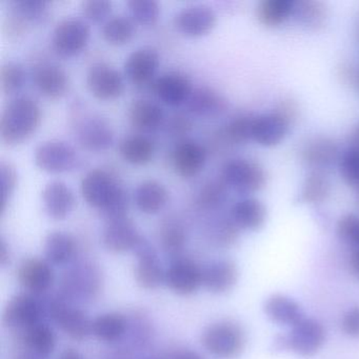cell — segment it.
<instances>
[{
	"instance_id": "20",
	"label": "cell",
	"mask_w": 359,
	"mask_h": 359,
	"mask_svg": "<svg viewBox=\"0 0 359 359\" xmlns=\"http://www.w3.org/2000/svg\"><path fill=\"white\" fill-rule=\"evenodd\" d=\"M77 140L83 148L94 152H102L114 142L112 129L100 117H87L77 126Z\"/></svg>"
},
{
	"instance_id": "40",
	"label": "cell",
	"mask_w": 359,
	"mask_h": 359,
	"mask_svg": "<svg viewBox=\"0 0 359 359\" xmlns=\"http://www.w3.org/2000/svg\"><path fill=\"white\" fill-rule=\"evenodd\" d=\"M14 16L24 22H39L47 15L49 4L43 0H14L11 3Z\"/></svg>"
},
{
	"instance_id": "10",
	"label": "cell",
	"mask_w": 359,
	"mask_h": 359,
	"mask_svg": "<svg viewBox=\"0 0 359 359\" xmlns=\"http://www.w3.org/2000/svg\"><path fill=\"white\" fill-rule=\"evenodd\" d=\"M165 283L178 295H192L203 285V268L190 258H174L165 270Z\"/></svg>"
},
{
	"instance_id": "38",
	"label": "cell",
	"mask_w": 359,
	"mask_h": 359,
	"mask_svg": "<svg viewBox=\"0 0 359 359\" xmlns=\"http://www.w3.org/2000/svg\"><path fill=\"white\" fill-rule=\"evenodd\" d=\"M293 16L306 28L317 29L325 24L327 10L318 1H295Z\"/></svg>"
},
{
	"instance_id": "1",
	"label": "cell",
	"mask_w": 359,
	"mask_h": 359,
	"mask_svg": "<svg viewBox=\"0 0 359 359\" xmlns=\"http://www.w3.org/2000/svg\"><path fill=\"white\" fill-rule=\"evenodd\" d=\"M39 104L28 96L14 98L4 109L0 118L1 140L9 146L28 140L41 123Z\"/></svg>"
},
{
	"instance_id": "56",
	"label": "cell",
	"mask_w": 359,
	"mask_h": 359,
	"mask_svg": "<svg viewBox=\"0 0 359 359\" xmlns=\"http://www.w3.org/2000/svg\"><path fill=\"white\" fill-rule=\"evenodd\" d=\"M351 264H352L353 272L359 279V248H357L356 251L353 253Z\"/></svg>"
},
{
	"instance_id": "27",
	"label": "cell",
	"mask_w": 359,
	"mask_h": 359,
	"mask_svg": "<svg viewBox=\"0 0 359 359\" xmlns=\"http://www.w3.org/2000/svg\"><path fill=\"white\" fill-rule=\"evenodd\" d=\"M131 125L140 131L152 132L163 125L165 113L156 102L148 100H137L129 108Z\"/></svg>"
},
{
	"instance_id": "25",
	"label": "cell",
	"mask_w": 359,
	"mask_h": 359,
	"mask_svg": "<svg viewBox=\"0 0 359 359\" xmlns=\"http://www.w3.org/2000/svg\"><path fill=\"white\" fill-rule=\"evenodd\" d=\"M33 81L37 90L51 100L62 97L69 87L68 75L56 65L43 64L39 66L35 70Z\"/></svg>"
},
{
	"instance_id": "26",
	"label": "cell",
	"mask_w": 359,
	"mask_h": 359,
	"mask_svg": "<svg viewBox=\"0 0 359 359\" xmlns=\"http://www.w3.org/2000/svg\"><path fill=\"white\" fill-rule=\"evenodd\" d=\"M264 203L256 198H243L237 201L231 210V218L235 226L241 230L257 231L266 222Z\"/></svg>"
},
{
	"instance_id": "46",
	"label": "cell",
	"mask_w": 359,
	"mask_h": 359,
	"mask_svg": "<svg viewBox=\"0 0 359 359\" xmlns=\"http://www.w3.org/2000/svg\"><path fill=\"white\" fill-rule=\"evenodd\" d=\"M0 180H1V213L7 209L8 203L18 186V173L11 163L3 161L0 165Z\"/></svg>"
},
{
	"instance_id": "50",
	"label": "cell",
	"mask_w": 359,
	"mask_h": 359,
	"mask_svg": "<svg viewBox=\"0 0 359 359\" xmlns=\"http://www.w3.org/2000/svg\"><path fill=\"white\" fill-rule=\"evenodd\" d=\"M341 330L351 338H359V306L348 309L341 318Z\"/></svg>"
},
{
	"instance_id": "29",
	"label": "cell",
	"mask_w": 359,
	"mask_h": 359,
	"mask_svg": "<svg viewBox=\"0 0 359 359\" xmlns=\"http://www.w3.org/2000/svg\"><path fill=\"white\" fill-rule=\"evenodd\" d=\"M186 106L189 112L196 116L212 117L224 112L226 100L211 88L199 87L193 89Z\"/></svg>"
},
{
	"instance_id": "6",
	"label": "cell",
	"mask_w": 359,
	"mask_h": 359,
	"mask_svg": "<svg viewBox=\"0 0 359 359\" xmlns=\"http://www.w3.org/2000/svg\"><path fill=\"white\" fill-rule=\"evenodd\" d=\"M90 39V28L81 18H65L58 22L52 36V48L62 57H73L81 53Z\"/></svg>"
},
{
	"instance_id": "23",
	"label": "cell",
	"mask_w": 359,
	"mask_h": 359,
	"mask_svg": "<svg viewBox=\"0 0 359 359\" xmlns=\"http://www.w3.org/2000/svg\"><path fill=\"white\" fill-rule=\"evenodd\" d=\"M238 269L228 259L216 260L203 268V287L213 294H224L235 287Z\"/></svg>"
},
{
	"instance_id": "44",
	"label": "cell",
	"mask_w": 359,
	"mask_h": 359,
	"mask_svg": "<svg viewBox=\"0 0 359 359\" xmlns=\"http://www.w3.org/2000/svg\"><path fill=\"white\" fill-rule=\"evenodd\" d=\"M226 196V184L224 182H209L201 188L198 203L205 209H214L224 203Z\"/></svg>"
},
{
	"instance_id": "30",
	"label": "cell",
	"mask_w": 359,
	"mask_h": 359,
	"mask_svg": "<svg viewBox=\"0 0 359 359\" xmlns=\"http://www.w3.org/2000/svg\"><path fill=\"white\" fill-rule=\"evenodd\" d=\"M169 194L167 189L155 180H146L138 184L134 192V201L144 214H156L167 205Z\"/></svg>"
},
{
	"instance_id": "12",
	"label": "cell",
	"mask_w": 359,
	"mask_h": 359,
	"mask_svg": "<svg viewBox=\"0 0 359 359\" xmlns=\"http://www.w3.org/2000/svg\"><path fill=\"white\" fill-rule=\"evenodd\" d=\"M35 163L48 173H64L70 171L77 163L74 149L60 140H50L37 147L34 154Z\"/></svg>"
},
{
	"instance_id": "17",
	"label": "cell",
	"mask_w": 359,
	"mask_h": 359,
	"mask_svg": "<svg viewBox=\"0 0 359 359\" xmlns=\"http://www.w3.org/2000/svg\"><path fill=\"white\" fill-rule=\"evenodd\" d=\"M217 18L212 8L205 5L189 6L184 8L175 18V26L182 34L201 37L211 32Z\"/></svg>"
},
{
	"instance_id": "52",
	"label": "cell",
	"mask_w": 359,
	"mask_h": 359,
	"mask_svg": "<svg viewBox=\"0 0 359 359\" xmlns=\"http://www.w3.org/2000/svg\"><path fill=\"white\" fill-rule=\"evenodd\" d=\"M171 359H205L201 356L199 353L195 352L193 350H188V348H184V350H178L172 354Z\"/></svg>"
},
{
	"instance_id": "14",
	"label": "cell",
	"mask_w": 359,
	"mask_h": 359,
	"mask_svg": "<svg viewBox=\"0 0 359 359\" xmlns=\"http://www.w3.org/2000/svg\"><path fill=\"white\" fill-rule=\"evenodd\" d=\"M87 86L93 96L100 100L119 97L125 90V81L121 73L107 64L93 65L87 74Z\"/></svg>"
},
{
	"instance_id": "21",
	"label": "cell",
	"mask_w": 359,
	"mask_h": 359,
	"mask_svg": "<svg viewBox=\"0 0 359 359\" xmlns=\"http://www.w3.org/2000/svg\"><path fill=\"white\" fill-rule=\"evenodd\" d=\"M159 54L153 48H140L126 60L125 72L135 85H147L152 81L159 67Z\"/></svg>"
},
{
	"instance_id": "51",
	"label": "cell",
	"mask_w": 359,
	"mask_h": 359,
	"mask_svg": "<svg viewBox=\"0 0 359 359\" xmlns=\"http://www.w3.org/2000/svg\"><path fill=\"white\" fill-rule=\"evenodd\" d=\"M191 123L186 117L184 116H175L172 119L171 125H170V129L173 132L174 134H182L184 132H188L190 129Z\"/></svg>"
},
{
	"instance_id": "34",
	"label": "cell",
	"mask_w": 359,
	"mask_h": 359,
	"mask_svg": "<svg viewBox=\"0 0 359 359\" xmlns=\"http://www.w3.org/2000/svg\"><path fill=\"white\" fill-rule=\"evenodd\" d=\"M119 154L127 163L133 165H144L154 156V144L144 136H129L119 144Z\"/></svg>"
},
{
	"instance_id": "48",
	"label": "cell",
	"mask_w": 359,
	"mask_h": 359,
	"mask_svg": "<svg viewBox=\"0 0 359 359\" xmlns=\"http://www.w3.org/2000/svg\"><path fill=\"white\" fill-rule=\"evenodd\" d=\"M112 11V3L108 0H88L81 4V13L90 22H100Z\"/></svg>"
},
{
	"instance_id": "35",
	"label": "cell",
	"mask_w": 359,
	"mask_h": 359,
	"mask_svg": "<svg viewBox=\"0 0 359 359\" xmlns=\"http://www.w3.org/2000/svg\"><path fill=\"white\" fill-rule=\"evenodd\" d=\"M337 146L327 138H315L304 147L302 156L309 165H312L317 171L321 168L327 167L337 158Z\"/></svg>"
},
{
	"instance_id": "11",
	"label": "cell",
	"mask_w": 359,
	"mask_h": 359,
	"mask_svg": "<svg viewBox=\"0 0 359 359\" xmlns=\"http://www.w3.org/2000/svg\"><path fill=\"white\" fill-rule=\"evenodd\" d=\"M283 107V111L268 113L254 117L252 121L251 140L259 146L271 148L280 144L290 128V115Z\"/></svg>"
},
{
	"instance_id": "33",
	"label": "cell",
	"mask_w": 359,
	"mask_h": 359,
	"mask_svg": "<svg viewBox=\"0 0 359 359\" xmlns=\"http://www.w3.org/2000/svg\"><path fill=\"white\" fill-rule=\"evenodd\" d=\"M293 0H264L257 7V18L266 28H276L294 15Z\"/></svg>"
},
{
	"instance_id": "19",
	"label": "cell",
	"mask_w": 359,
	"mask_h": 359,
	"mask_svg": "<svg viewBox=\"0 0 359 359\" xmlns=\"http://www.w3.org/2000/svg\"><path fill=\"white\" fill-rule=\"evenodd\" d=\"M153 89L163 104L177 107L186 104L192 93L193 86L186 75L180 72H169L156 79Z\"/></svg>"
},
{
	"instance_id": "57",
	"label": "cell",
	"mask_w": 359,
	"mask_h": 359,
	"mask_svg": "<svg viewBox=\"0 0 359 359\" xmlns=\"http://www.w3.org/2000/svg\"><path fill=\"white\" fill-rule=\"evenodd\" d=\"M357 138H358L359 140V127L358 129H357Z\"/></svg>"
},
{
	"instance_id": "54",
	"label": "cell",
	"mask_w": 359,
	"mask_h": 359,
	"mask_svg": "<svg viewBox=\"0 0 359 359\" xmlns=\"http://www.w3.org/2000/svg\"><path fill=\"white\" fill-rule=\"evenodd\" d=\"M13 359H46L43 357L39 356L34 353L30 352L27 348H22L18 350L13 356Z\"/></svg>"
},
{
	"instance_id": "16",
	"label": "cell",
	"mask_w": 359,
	"mask_h": 359,
	"mask_svg": "<svg viewBox=\"0 0 359 359\" xmlns=\"http://www.w3.org/2000/svg\"><path fill=\"white\" fill-rule=\"evenodd\" d=\"M140 238L142 235L128 217L108 220L102 235L104 247L112 253L133 251Z\"/></svg>"
},
{
	"instance_id": "8",
	"label": "cell",
	"mask_w": 359,
	"mask_h": 359,
	"mask_svg": "<svg viewBox=\"0 0 359 359\" xmlns=\"http://www.w3.org/2000/svg\"><path fill=\"white\" fill-rule=\"evenodd\" d=\"M133 252L137 259L134 271L137 285L148 291L158 289L165 283V270L155 248L142 236Z\"/></svg>"
},
{
	"instance_id": "3",
	"label": "cell",
	"mask_w": 359,
	"mask_h": 359,
	"mask_svg": "<svg viewBox=\"0 0 359 359\" xmlns=\"http://www.w3.org/2000/svg\"><path fill=\"white\" fill-rule=\"evenodd\" d=\"M46 311L50 319L71 339L83 341L92 334L91 319L83 310L72 306L64 297L52 299Z\"/></svg>"
},
{
	"instance_id": "45",
	"label": "cell",
	"mask_w": 359,
	"mask_h": 359,
	"mask_svg": "<svg viewBox=\"0 0 359 359\" xmlns=\"http://www.w3.org/2000/svg\"><path fill=\"white\" fill-rule=\"evenodd\" d=\"M336 232L346 245L359 248V216L348 214L338 220Z\"/></svg>"
},
{
	"instance_id": "18",
	"label": "cell",
	"mask_w": 359,
	"mask_h": 359,
	"mask_svg": "<svg viewBox=\"0 0 359 359\" xmlns=\"http://www.w3.org/2000/svg\"><path fill=\"white\" fill-rule=\"evenodd\" d=\"M205 149L194 140H182L172 153V165L176 173L182 177L197 175L205 167Z\"/></svg>"
},
{
	"instance_id": "15",
	"label": "cell",
	"mask_w": 359,
	"mask_h": 359,
	"mask_svg": "<svg viewBox=\"0 0 359 359\" xmlns=\"http://www.w3.org/2000/svg\"><path fill=\"white\" fill-rule=\"evenodd\" d=\"M119 188L114 178L102 169L90 171L81 180V191L83 199L92 208L102 211Z\"/></svg>"
},
{
	"instance_id": "5",
	"label": "cell",
	"mask_w": 359,
	"mask_h": 359,
	"mask_svg": "<svg viewBox=\"0 0 359 359\" xmlns=\"http://www.w3.org/2000/svg\"><path fill=\"white\" fill-rule=\"evenodd\" d=\"M47 314L43 304L36 296L29 293H20L8 302L4 310L3 323L8 329L22 332L36 323L43 321Z\"/></svg>"
},
{
	"instance_id": "32",
	"label": "cell",
	"mask_w": 359,
	"mask_h": 359,
	"mask_svg": "<svg viewBox=\"0 0 359 359\" xmlns=\"http://www.w3.org/2000/svg\"><path fill=\"white\" fill-rule=\"evenodd\" d=\"M127 331V318L119 313H104L92 320V334L100 341H118Z\"/></svg>"
},
{
	"instance_id": "53",
	"label": "cell",
	"mask_w": 359,
	"mask_h": 359,
	"mask_svg": "<svg viewBox=\"0 0 359 359\" xmlns=\"http://www.w3.org/2000/svg\"><path fill=\"white\" fill-rule=\"evenodd\" d=\"M10 262V252L9 247H8L7 243L5 239L1 238L0 241V264L1 266H5L8 262Z\"/></svg>"
},
{
	"instance_id": "7",
	"label": "cell",
	"mask_w": 359,
	"mask_h": 359,
	"mask_svg": "<svg viewBox=\"0 0 359 359\" xmlns=\"http://www.w3.org/2000/svg\"><path fill=\"white\" fill-rule=\"evenodd\" d=\"M327 339V332L320 321L304 317L285 336L287 348L302 357L314 356Z\"/></svg>"
},
{
	"instance_id": "4",
	"label": "cell",
	"mask_w": 359,
	"mask_h": 359,
	"mask_svg": "<svg viewBox=\"0 0 359 359\" xmlns=\"http://www.w3.org/2000/svg\"><path fill=\"white\" fill-rule=\"evenodd\" d=\"M222 180L236 192L251 194L264 188L266 173L264 168L256 161L235 158L222 168Z\"/></svg>"
},
{
	"instance_id": "55",
	"label": "cell",
	"mask_w": 359,
	"mask_h": 359,
	"mask_svg": "<svg viewBox=\"0 0 359 359\" xmlns=\"http://www.w3.org/2000/svg\"><path fill=\"white\" fill-rule=\"evenodd\" d=\"M58 359H86L83 356V354L79 352V351L74 350V348H66L64 352L60 354V358Z\"/></svg>"
},
{
	"instance_id": "41",
	"label": "cell",
	"mask_w": 359,
	"mask_h": 359,
	"mask_svg": "<svg viewBox=\"0 0 359 359\" xmlns=\"http://www.w3.org/2000/svg\"><path fill=\"white\" fill-rule=\"evenodd\" d=\"M130 14L137 24L153 26L159 18V5L155 0H131L128 3Z\"/></svg>"
},
{
	"instance_id": "47",
	"label": "cell",
	"mask_w": 359,
	"mask_h": 359,
	"mask_svg": "<svg viewBox=\"0 0 359 359\" xmlns=\"http://www.w3.org/2000/svg\"><path fill=\"white\" fill-rule=\"evenodd\" d=\"M128 209H129V198H128L127 192L123 187L119 186L115 194L113 195L112 199L100 212L108 222V220L127 217Z\"/></svg>"
},
{
	"instance_id": "58",
	"label": "cell",
	"mask_w": 359,
	"mask_h": 359,
	"mask_svg": "<svg viewBox=\"0 0 359 359\" xmlns=\"http://www.w3.org/2000/svg\"><path fill=\"white\" fill-rule=\"evenodd\" d=\"M151 359H152V358H151ZM153 359H154V358H153Z\"/></svg>"
},
{
	"instance_id": "13",
	"label": "cell",
	"mask_w": 359,
	"mask_h": 359,
	"mask_svg": "<svg viewBox=\"0 0 359 359\" xmlns=\"http://www.w3.org/2000/svg\"><path fill=\"white\" fill-rule=\"evenodd\" d=\"M18 280L29 294L41 295L51 289L55 274L51 264L41 258H27L18 266Z\"/></svg>"
},
{
	"instance_id": "31",
	"label": "cell",
	"mask_w": 359,
	"mask_h": 359,
	"mask_svg": "<svg viewBox=\"0 0 359 359\" xmlns=\"http://www.w3.org/2000/svg\"><path fill=\"white\" fill-rule=\"evenodd\" d=\"M43 251L50 264L64 266L74 258L76 243L68 233L52 232L46 238Z\"/></svg>"
},
{
	"instance_id": "9",
	"label": "cell",
	"mask_w": 359,
	"mask_h": 359,
	"mask_svg": "<svg viewBox=\"0 0 359 359\" xmlns=\"http://www.w3.org/2000/svg\"><path fill=\"white\" fill-rule=\"evenodd\" d=\"M102 283V273L97 266L90 262L77 264L62 279L64 298L93 299L100 293Z\"/></svg>"
},
{
	"instance_id": "42",
	"label": "cell",
	"mask_w": 359,
	"mask_h": 359,
	"mask_svg": "<svg viewBox=\"0 0 359 359\" xmlns=\"http://www.w3.org/2000/svg\"><path fill=\"white\" fill-rule=\"evenodd\" d=\"M25 81H26V73L22 65L9 62L1 67L0 85L4 93H16L24 87Z\"/></svg>"
},
{
	"instance_id": "39",
	"label": "cell",
	"mask_w": 359,
	"mask_h": 359,
	"mask_svg": "<svg viewBox=\"0 0 359 359\" xmlns=\"http://www.w3.org/2000/svg\"><path fill=\"white\" fill-rule=\"evenodd\" d=\"M187 243V233L180 224L168 222L161 231V245L163 251L173 257H180Z\"/></svg>"
},
{
	"instance_id": "43",
	"label": "cell",
	"mask_w": 359,
	"mask_h": 359,
	"mask_svg": "<svg viewBox=\"0 0 359 359\" xmlns=\"http://www.w3.org/2000/svg\"><path fill=\"white\" fill-rule=\"evenodd\" d=\"M340 173L351 187H359V147H352L340 158Z\"/></svg>"
},
{
	"instance_id": "2",
	"label": "cell",
	"mask_w": 359,
	"mask_h": 359,
	"mask_svg": "<svg viewBox=\"0 0 359 359\" xmlns=\"http://www.w3.org/2000/svg\"><path fill=\"white\" fill-rule=\"evenodd\" d=\"M203 348L218 358L239 356L247 344L245 330L232 320H219L205 327L201 335Z\"/></svg>"
},
{
	"instance_id": "24",
	"label": "cell",
	"mask_w": 359,
	"mask_h": 359,
	"mask_svg": "<svg viewBox=\"0 0 359 359\" xmlns=\"http://www.w3.org/2000/svg\"><path fill=\"white\" fill-rule=\"evenodd\" d=\"M264 314L279 325L293 327L304 318L302 306L293 298L283 294H273L264 304Z\"/></svg>"
},
{
	"instance_id": "28",
	"label": "cell",
	"mask_w": 359,
	"mask_h": 359,
	"mask_svg": "<svg viewBox=\"0 0 359 359\" xmlns=\"http://www.w3.org/2000/svg\"><path fill=\"white\" fill-rule=\"evenodd\" d=\"M20 339L25 348L43 358L50 356L56 348L55 333L43 321L20 332Z\"/></svg>"
},
{
	"instance_id": "22",
	"label": "cell",
	"mask_w": 359,
	"mask_h": 359,
	"mask_svg": "<svg viewBox=\"0 0 359 359\" xmlns=\"http://www.w3.org/2000/svg\"><path fill=\"white\" fill-rule=\"evenodd\" d=\"M41 196L46 212L53 219H65L74 209V193L68 184L60 180L49 182L43 188Z\"/></svg>"
},
{
	"instance_id": "49",
	"label": "cell",
	"mask_w": 359,
	"mask_h": 359,
	"mask_svg": "<svg viewBox=\"0 0 359 359\" xmlns=\"http://www.w3.org/2000/svg\"><path fill=\"white\" fill-rule=\"evenodd\" d=\"M252 121L253 118H250V117H238V118L231 121L226 126V131H224L228 140L230 142H236V144L251 140Z\"/></svg>"
},
{
	"instance_id": "37",
	"label": "cell",
	"mask_w": 359,
	"mask_h": 359,
	"mask_svg": "<svg viewBox=\"0 0 359 359\" xmlns=\"http://www.w3.org/2000/svg\"><path fill=\"white\" fill-rule=\"evenodd\" d=\"M330 191H331V187L327 176L323 172L316 170L306 178L300 193V199L304 203H311V205L320 203L329 196Z\"/></svg>"
},
{
	"instance_id": "36",
	"label": "cell",
	"mask_w": 359,
	"mask_h": 359,
	"mask_svg": "<svg viewBox=\"0 0 359 359\" xmlns=\"http://www.w3.org/2000/svg\"><path fill=\"white\" fill-rule=\"evenodd\" d=\"M134 34L135 27L133 22L125 16L110 18L102 27V36L111 45H125L131 41Z\"/></svg>"
}]
</instances>
